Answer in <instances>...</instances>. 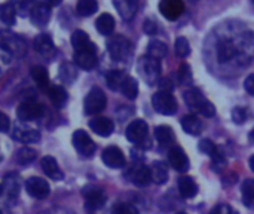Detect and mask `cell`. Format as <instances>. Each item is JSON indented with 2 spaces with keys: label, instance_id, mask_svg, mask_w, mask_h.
Returning a JSON list of instances; mask_svg holds the SVG:
<instances>
[{
  "label": "cell",
  "instance_id": "obj_20",
  "mask_svg": "<svg viewBox=\"0 0 254 214\" xmlns=\"http://www.w3.org/2000/svg\"><path fill=\"white\" fill-rule=\"evenodd\" d=\"M40 165H42L43 173L49 179H52V180H63L64 179V173L58 167V162H57V159L54 156H45V158H42Z\"/></svg>",
  "mask_w": 254,
  "mask_h": 214
},
{
  "label": "cell",
  "instance_id": "obj_37",
  "mask_svg": "<svg viewBox=\"0 0 254 214\" xmlns=\"http://www.w3.org/2000/svg\"><path fill=\"white\" fill-rule=\"evenodd\" d=\"M168 54V48L164 42L161 40H152L147 45V55L155 58V60H161Z\"/></svg>",
  "mask_w": 254,
  "mask_h": 214
},
{
  "label": "cell",
  "instance_id": "obj_41",
  "mask_svg": "<svg viewBox=\"0 0 254 214\" xmlns=\"http://www.w3.org/2000/svg\"><path fill=\"white\" fill-rule=\"evenodd\" d=\"M36 159V152L30 147H22L16 152V161L19 164H30Z\"/></svg>",
  "mask_w": 254,
  "mask_h": 214
},
{
  "label": "cell",
  "instance_id": "obj_4",
  "mask_svg": "<svg viewBox=\"0 0 254 214\" xmlns=\"http://www.w3.org/2000/svg\"><path fill=\"white\" fill-rule=\"evenodd\" d=\"M0 49L6 51L12 57H24L27 54L25 40L10 31H0Z\"/></svg>",
  "mask_w": 254,
  "mask_h": 214
},
{
  "label": "cell",
  "instance_id": "obj_38",
  "mask_svg": "<svg viewBox=\"0 0 254 214\" xmlns=\"http://www.w3.org/2000/svg\"><path fill=\"white\" fill-rule=\"evenodd\" d=\"M10 3L13 4L16 13L21 16H30L33 7L36 6V0H10Z\"/></svg>",
  "mask_w": 254,
  "mask_h": 214
},
{
  "label": "cell",
  "instance_id": "obj_13",
  "mask_svg": "<svg viewBox=\"0 0 254 214\" xmlns=\"http://www.w3.org/2000/svg\"><path fill=\"white\" fill-rule=\"evenodd\" d=\"M101 159L110 168H122L127 164V159H125L124 152L119 147H116V146L106 147L103 150V153H101Z\"/></svg>",
  "mask_w": 254,
  "mask_h": 214
},
{
  "label": "cell",
  "instance_id": "obj_51",
  "mask_svg": "<svg viewBox=\"0 0 254 214\" xmlns=\"http://www.w3.org/2000/svg\"><path fill=\"white\" fill-rule=\"evenodd\" d=\"M210 214H222V209H220V207H214V209L210 212Z\"/></svg>",
  "mask_w": 254,
  "mask_h": 214
},
{
  "label": "cell",
  "instance_id": "obj_17",
  "mask_svg": "<svg viewBox=\"0 0 254 214\" xmlns=\"http://www.w3.org/2000/svg\"><path fill=\"white\" fill-rule=\"evenodd\" d=\"M71 46L74 52L82 51H97V46L91 42L89 36L83 30H74L71 34Z\"/></svg>",
  "mask_w": 254,
  "mask_h": 214
},
{
  "label": "cell",
  "instance_id": "obj_28",
  "mask_svg": "<svg viewBox=\"0 0 254 214\" xmlns=\"http://www.w3.org/2000/svg\"><path fill=\"white\" fill-rule=\"evenodd\" d=\"M155 139L158 140L161 147H170L174 142V133L168 125H159L155 130Z\"/></svg>",
  "mask_w": 254,
  "mask_h": 214
},
{
  "label": "cell",
  "instance_id": "obj_54",
  "mask_svg": "<svg viewBox=\"0 0 254 214\" xmlns=\"http://www.w3.org/2000/svg\"><path fill=\"white\" fill-rule=\"evenodd\" d=\"M229 214H237V213H235V212H231V213H229Z\"/></svg>",
  "mask_w": 254,
  "mask_h": 214
},
{
  "label": "cell",
  "instance_id": "obj_7",
  "mask_svg": "<svg viewBox=\"0 0 254 214\" xmlns=\"http://www.w3.org/2000/svg\"><path fill=\"white\" fill-rule=\"evenodd\" d=\"M82 195L85 198V207L88 212H98L104 207L107 201V195L101 188L97 186H86L82 191Z\"/></svg>",
  "mask_w": 254,
  "mask_h": 214
},
{
  "label": "cell",
  "instance_id": "obj_16",
  "mask_svg": "<svg viewBox=\"0 0 254 214\" xmlns=\"http://www.w3.org/2000/svg\"><path fill=\"white\" fill-rule=\"evenodd\" d=\"M159 10L168 21H176L183 13L185 3L183 0H161Z\"/></svg>",
  "mask_w": 254,
  "mask_h": 214
},
{
  "label": "cell",
  "instance_id": "obj_8",
  "mask_svg": "<svg viewBox=\"0 0 254 214\" xmlns=\"http://www.w3.org/2000/svg\"><path fill=\"white\" fill-rule=\"evenodd\" d=\"M45 115V106L36 101H24L16 109V116L22 122H31L40 119Z\"/></svg>",
  "mask_w": 254,
  "mask_h": 214
},
{
  "label": "cell",
  "instance_id": "obj_24",
  "mask_svg": "<svg viewBox=\"0 0 254 214\" xmlns=\"http://www.w3.org/2000/svg\"><path fill=\"white\" fill-rule=\"evenodd\" d=\"M1 191L9 197V198H16L19 195V191H21V180H19V176L12 173V174H7L4 177V182L1 185Z\"/></svg>",
  "mask_w": 254,
  "mask_h": 214
},
{
  "label": "cell",
  "instance_id": "obj_11",
  "mask_svg": "<svg viewBox=\"0 0 254 214\" xmlns=\"http://www.w3.org/2000/svg\"><path fill=\"white\" fill-rule=\"evenodd\" d=\"M25 191L30 197L36 200H45L51 194V186L45 179L40 177H30L25 182Z\"/></svg>",
  "mask_w": 254,
  "mask_h": 214
},
{
  "label": "cell",
  "instance_id": "obj_26",
  "mask_svg": "<svg viewBox=\"0 0 254 214\" xmlns=\"http://www.w3.org/2000/svg\"><path fill=\"white\" fill-rule=\"evenodd\" d=\"M179 191H180V195L183 198L190 200L198 194V186H196V183H195V180L192 177L182 176L179 179Z\"/></svg>",
  "mask_w": 254,
  "mask_h": 214
},
{
  "label": "cell",
  "instance_id": "obj_5",
  "mask_svg": "<svg viewBox=\"0 0 254 214\" xmlns=\"http://www.w3.org/2000/svg\"><path fill=\"white\" fill-rule=\"evenodd\" d=\"M152 106L153 109L165 116H171L177 112V100L171 92L159 91L152 97Z\"/></svg>",
  "mask_w": 254,
  "mask_h": 214
},
{
  "label": "cell",
  "instance_id": "obj_2",
  "mask_svg": "<svg viewBox=\"0 0 254 214\" xmlns=\"http://www.w3.org/2000/svg\"><path fill=\"white\" fill-rule=\"evenodd\" d=\"M137 70L147 85H156L161 80V63L152 57H141L137 63Z\"/></svg>",
  "mask_w": 254,
  "mask_h": 214
},
{
  "label": "cell",
  "instance_id": "obj_40",
  "mask_svg": "<svg viewBox=\"0 0 254 214\" xmlns=\"http://www.w3.org/2000/svg\"><path fill=\"white\" fill-rule=\"evenodd\" d=\"M174 49H176V54H177L180 58H186V57L190 54L189 40H188L186 37H177L176 45H174Z\"/></svg>",
  "mask_w": 254,
  "mask_h": 214
},
{
  "label": "cell",
  "instance_id": "obj_42",
  "mask_svg": "<svg viewBox=\"0 0 254 214\" xmlns=\"http://www.w3.org/2000/svg\"><path fill=\"white\" fill-rule=\"evenodd\" d=\"M179 80L183 85H190L193 82L192 70H190V67L188 64H182L180 66V69H179Z\"/></svg>",
  "mask_w": 254,
  "mask_h": 214
},
{
  "label": "cell",
  "instance_id": "obj_35",
  "mask_svg": "<svg viewBox=\"0 0 254 214\" xmlns=\"http://www.w3.org/2000/svg\"><path fill=\"white\" fill-rule=\"evenodd\" d=\"M127 76L128 74H125L122 70H112L106 74V82L112 91H119Z\"/></svg>",
  "mask_w": 254,
  "mask_h": 214
},
{
  "label": "cell",
  "instance_id": "obj_34",
  "mask_svg": "<svg viewBox=\"0 0 254 214\" xmlns=\"http://www.w3.org/2000/svg\"><path fill=\"white\" fill-rule=\"evenodd\" d=\"M58 76L64 83H73L77 77V69L71 63H64L58 70Z\"/></svg>",
  "mask_w": 254,
  "mask_h": 214
},
{
  "label": "cell",
  "instance_id": "obj_47",
  "mask_svg": "<svg viewBox=\"0 0 254 214\" xmlns=\"http://www.w3.org/2000/svg\"><path fill=\"white\" fill-rule=\"evenodd\" d=\"M144 31L147 33V34H156V31H158V25H156V22L155 21H152V19H146L144 21Z\"/></svg>",
  "mask_w": 254,
  "mask_h": 214
},
{
  "label": "cell",
  "instance_id": "obj_49",
  "mask_svg": "<svg viewBox=\"0 0 254 214\" xmlns=\"http://www.w3.org/2000/svg\"><path fill=\"white\" fill-rule=\"evenodd\" d=\"M244 88H246V91H247L250 95H254V74L247 76V79H246V82H244Z\"/></svg>",
  "mask_w": 254,
  "mask_h": 214
},
{
  "label": "cell",
  "instance_id": "obj_18",
  "mask_svg": "<svg viewBox=\"0 0 254 214\" xmlns=\"http://www.w3.org/2000/svg\"><path fill=\"white\" fill-rule=\"evenodd\" d=\"M30 19L37 27H45L51 19V7L46 3H36L30 13Z\"/></svg>",
  "mask_w": 254,
  "mask_h": 214
},
{
  "label": "cell",
  "instance_id": "obj_29",
  "mask_svg": "<svg viewBox=\"0 0 254 214\" xmlns=\"http://www.w3.org/2000/svg\"><path fill=\"white\" fill-rule=\"evenodd\" d=\"M48 97L51 100V103L55 106V107H63L67 101V91L60 86V85H54V86H49L48 88Z\"/></svg>",
  "mask_w": 254,
  "mask_h": 214
},
{
  "label": "cell",
  "instance_id": "obj_23",
  "mask_svg": "<svg viewBox=\"0 0 254 214\" xmlns=\"http://www.w3.org/2000/svg\"><path fill=\"white\" fill-rule=\"evenodd\" d=\"M12 137L21 143H37L40 140V133L33 128H25L16 125L12 131Z\"/></svg>",
  "mask_w": 254,
  "mask_h": 214
},
{
  "label": "cell",
  "instance_id": "obj_33",
  "mask_svg": "<svg viewBox=\"0 0 254 214\" xmlns=\"http://www.w3.org/2000/svg\"><path fill=\"white\" fill-rule=\"evenodd\" d=\"M243 203L247 209H254V179H247L241 186Z\"/></svg>",
  "mask_w": 254,
  "mask_h": 214
},
{
  "label": "cell",
  "instance_id": "obj_48",
  "mask_svg": "<svg viewBox=\"0 0 254 214\" xmlns=\"http://www.w3.org/2000/svg\"><path fill=\"white\" fill-rule=\"evenodd\" d=\"M158 83H159V88H161V91L171 92V91L174 89V85H173V82H171L170 79H161Z\"/></svg>",
  "mask_w": 254,
  "mask_h": 214
},
{
  "label": "cell",
  "instance_id": "obj_31",
  "mask_svg": "<svg viewBox=\"0 0 254 214\" xmlns=\"http://www.w3.org/2000/svg\"><path fill=\"white\" fill-rule=\"evenodd\" d=\"M31 77L36 82V85L40 89H48L49 88V74L48 70L43 66H34L31 67Z\"/></svg>",
  "mask_w": 254,
  "mask_h": 214
},
{
  "label": "cell",
  "instance_id": "obj_45",
  "mask_svg": "<svg viewBox=\"0 0 254 214\" xmlns=\"http://www.w3.org/2000/svg\"><path fill=\"white\" fill-rule=\"evenodd\" d=\"M232 119L238 125L244 124L247 121V110H246V107H235L232 110Z\"/></svg>",
  "mask_w": 254,
  "mask_h": 214
},
{
  "label": "cell",
  "instance_id": "obj_15",
  "mask_svg": "<svg viewBox=\"0 0 254 214\" xmlns=\"http://www.w3.org/2000/svg\"><path fill=\"white\" fill-rule=\"evenodd\" d=\"M128 179L129 182H132L135 186L140 188H146L152 183V174H150V168L144 167V165H134L129 171H128Z\"/></svg>",
  "mask_w": 254,
  "mask_h": 214
},
{
  "label": "cell",
  "instance_id": "obj_58",
  "mask_svg": "<svg viewBox=\"0 0 254 214\" xmlns=\"http://www.w3.org/2000/svg\"><path fill=\"white\" fill-rule=\"evenodd\" d=\"M253 3H254V0H253Z\"/></svg>",
  "mask_w": 254,
  "mask_h": 214
},
{
  "label": "cell",
  "instance_id": "obj_55",
  "mask_svg": "<svg viewBox=\"0 0 254 214\" xmlns=\"http://www.w3.org/2000/svg\"><path fill=\"white\" fill-rule=\"evenodd\" d=\"M177 214H186V213H177Z\"/></svg>",
  "mask_w": 254,
  "mask_h": 214
},
{
  "label": "cell",
  "instance_id": "obj_14",
  "mask_svg": "<svg viewBox=\"0 0 254 214\" xmlns=\"http://www.w3.org/2000/svg\"><path fill=\"white\" fill-rule=\"evenodd\" d=\"M34 51L40 54L45 58H54L57 55V48L54 45V40L48 34H39L33 40Z\"/></svg>",
  "mask_w": 254,
  "mask_h": 214
},
{
  "label": "cell",
  "instance_id": "obj_27",
  "mask_svg": "<svg viewBox=\"0 0 254 214\" xmlns=\"http://www.w3.org/2000/svg\"><path fill=\"white\" fill-rule=\"evenodd\" d=\"M115 25H116V21L115 18L110 15V13H101L97 21H95V28L98 30V33H101L103 36H109L113 33L115 30Z\"/></svg>",
  "mask_w": 254,
  "mask_h": 214
},
{
  "label": "cell",
  "instance_id": "obj_1",
  "mask_svg": "<svg viewBox=\"0 0 254 214\" xmlns=\"http://www.w3.org/2000/svg\"><path fill=\"white\" fill-rule=\"evenodd\" d=\"M183 97H185L186 104H188L190 109H193V110H196L198 113H201L202 116L211 118V116L216 115V107H214V104H213L211 101H208L199 89L190 88V89H188V91L185 92Z\"/></svg>",
  "mask_w": 254,
  "mask_h": 214
},
{
  "label": "cell",
  "instance_id": "obj_9",
  "mask_svg": "<svg viewBox=\"0 0 254 214\" xmlns=\"http://www.w3.org/2000/svg\"><path fill=\"white\" fill-rule=\"evenodd\" d=\"M71 142H73V146L77 150V153H80L82 156L89 158V156H92L95 153L97 146H95V143L92 142V139L89 137L88 133H85L82 130L74 131V134L71 137Z\"/></svg>",
  "mask_w": 254,
  "mask_h": 214
},
{
  "label": "cell",
  "instance_id": "obj_56",
  "mask_svg": "<svg viewBox=\"0 0 254 214\" xmlns=\"http://www.w3.org/2000/svg\"><path fill=\"white\" fill-rule=\"evenodd\" d=\"M0 159H1V156H0Z\"/></svg>",
  "mask_w": 254,
  "mask_h": 214
},
{
  "label": "cell",
  "instance_id": "obj_12",
  "mask_svg": "<svg viewBox=\"0 0 254 214\" xmlns=\"http://www.w3.org/2000/svg\"><path fill=\"white\" fill-rule=\"evenodd\" d=\"M168 162L179 173H186L190 168V161H189L186 152L182 147H179V146H174V147L170 149V152H168Z\"/></svg>",
  "mask_w": 254,
  "mask_h": 214
},
{
  "label": "cell",
  "instance_id": "obj_30",
  "mask_svg": "<svg viewBox=\"0 0 254 214\" xmlns=\"http://www.w3.org/2000/svg\"><path fill=\"white\" fill-rule=\"evenodd\" d=\"M150 174H152V182H155L156 185H164L168 180V168L164 162H153V165L150 167Z\"/></svg>",
  "mask_w": 254,
  "mask_h": 214
},
{
  "label": "cell",
  "instance_id": "obj_25",
  "mask_svg": "<svg viewBox=\"0 0 254 214\" xmlns=\"http://www.w3.org/2000/svg\"><path fill=\"white\" fill-rule=\"evenodd\" d=\"M182 127L183 130L190 136H199L202 133V121L196 115H186L182 118Z\"/></svg>",
  "mask_w": 254,
  "mask_h": 214
},
{
  "label": "cell",
  "instance_id": "obj_22",
  "mask_svg": "<svg viewBox=\"0 0 254 214\" xmlns=\"http://www.w3.org/2000/svg\"><path fill=\"white\" fill-rule=\"evenodd\" d=\"M74 63L77 67L83 70H92L95 69L98 60H97V51H82L74 52Z\"/></svg>",
  "mask_w": 254,
  "mask_h": 214
},
{
  "label": "cell",
  "instance_id": "obj_46",
  "mask_svg": "<svg viewBox=\"0 0 254 214\" xmlns=\"http://www.w3.org/2000/svg\"><path fill=\"white\" fill-rule=\"evenodd\" d=\"M9 130H10V121L3 112H0V133H7Z\"/></svg>",
  "mask_w": 254,
  "mask_h": 214
},
{
  "label": "cell",
  "instance_id": "obj_52",
  "mask_svg": "<svg viewBox=\"0 0 254 214\" xmlns=\"http://www.w3.org/2000/svg\"><path fill=\"white\" fill-rule=\"evenodd\" d=\"M249 164H250V168H252V171L254 173V155L250 158V161H249Z\"/></svg>",
  "mask_w": 254,
  "mask_h": 214
},
{
  "label": "cell",
  "instance_id": "obj_10",
  "mask_svg": "<svg viewBox=\"0 0 254 214\" xmlns=\"http://www.w3.org/2000/svg\"><path fill=\"white\" fill-rule=\"evenodd\" d=\"M147 134H149V127H147V124H146L143 119H135V121H132V122L127 127V131H125L127 139H128L131 143H134V144H141L143 142H146Z\"/></svg>",
  "mask_w": 254,
  "mask_h": 214
},
{
  "label": "cell",
  "instance_id": "obj_21",
  "mask_svg": "<svg viewBox=\"0 0 254 214\" xmlns=\"http://www.w3.org/2000/svg\"><path fill=\"white\" fill-rule=\"evenodd\" d=\"M113 4L125 21H131L135 16L138 0H113Z\"/></svg>",
  "mask_w": 254,
  "mask_h": 214
},
{
  "label": "cell",
  "instance_id": "obj_39",
  "mask_svg": "<svg viewBox=\"0 0 254 214\" xmlns=\"http://www.w3.org/2000/svg\"><path fill=\"white\" fill-rule=\"evenodd\" d=\"M76 9L80 16H91L94 12H97L98 3L97 0H79Z\"/></svg>",
  "mask_w": 254,
  "mask_h": 214
},
{
  "label": "cell",
  "instance_id": "obj_32",
  "mask_svg": "<svg viewBox=\"0 0 254 214\" xmlns=\"http://www.w3.org/2000/svg\"><path fill=\"white\" fill-rule=\"evenodd\" d=\"M0 21L6 25H13L16 21V10L10 1L0 4Z\"/></svg>",
  "mask_w": 254,
  "mask_h": 214
},
{
  "label": "cell",
  "instance_id": "obj_43",
  "mask_svg": "<svg viewBox=\"0 0 254 214\" xmlns=\"http://www.w3.org/2000/svg\"><path fill=\"white\" fill-rule=\"evenodd\" d=\"M110 214H138V210H137L132 204L119 203V204H116V206L112 209V213Z\"/></svg>",
  "mask_w": 254,
  "mask_h": 214
},
{
  "label": "cell",
  "instance_id": "obj_44",
  "mask_svg": "<svg viewBox=\"0 0 254 214\" xmlns=\"http://www.w3.org/2000/svg\"><path fill=\"white\" fill-rule=\"evenodd\" d=\"M199 150L202 152V153H205V155H208V156H213L216 152H217V147H216V144L211 142V140H208V139H204V140H201V143H199Z\"/></svg>",
  "mask_w": 254,
  "mask_h": 214
},
{
  "label": "cell",
  "instance_id": "obj_57",
  "mask_svg": "<svg viewBox=\"0 0 254 214\" xmlns=\"http://www.w3.org/2000/svg\"><path fill=\"white\" fill-rule=\"evenodd\" d=\"M0 214H1V212H0Z\"/></svg>",
  "mask_w": 254,
  "mask_h": 214
},
{
  "label": "cell",
  "instance_id": "obj_19",
  "mask_svg": "<svg viewBox=\"0 0 254 214\" xmlns=\"http://www.w3.org/2000/svg\"><path fill=\"white\" fill-rule=\"evenodd\" d=\"M89 128L100 137H109L115 131V124L109 118H94L89 121Z\"/></svg>",
  "mask_w": 254,
  "mask_h": 214
},
{
  "label": "cell",
  "instance_id": "obj_36",
  "mask_svg": "<svg viewBox=\"0 0 254 214\" xmlns=\"http://www.w3.org/2000/svg\"><path fill=\"white\" fill-rule=\"evenodd\" d=\"M119 91H121L127 98H129V100H135V98H137V95H138V83H137V80H135L134 77L127 76Z\"/></svg>",
  "mask_w": 254,
  "mask_h": 214
},
{
  "label": "cell",
  "instance_id": "obj_53",
  "mask_svg": "<svg viewBox=\"0 0 254 214\" xmlns=\"http://www.w3.org/2000/svg\"><path fill=\"white\" fill-rule=\"evenodd\" d=\"M249 139H250V142H252V143H254V128H253V130H252V133H250Z\"/></svg>",
  "mask_w": 254,
  "mask_h": 214
},
{
  "label": "cell",
  "instance_id": "obj_6",
  "mask_svg": "<svg viewBox=\"0 0 254 214\" xmlns=\"http://www.w3.org/2000/svg\"><path fill=\"white\" fill-rule=\"evenodd\" d=\"M107 106V97L103 92V89L100 88H92L83 101V110L86 115H97L100 112H103Z\"/></svg>",
  "mask_w": 254,
  "mask_h": 214
},
{
  "label": "cell",
  "instance_id": "obj_3",
  "mask_svg": "<svg viewBox=\"0 0 254 214\" xmlns=\"http://www.w3.org/2000/svg\"><path fill=\"white\" fill-rule=\"evenodd\" d=\"M107 51L113 61H127L132 54V43L125 36L118 34L109 40Z\"/></svg>",
  "mask_w": 254,
  "mask_h": 214
},
{
  "label": "cell",
  "instance_id": "obj_50",
  "mask_svg": "<svg viewBox=\"0 0 254 214\" xmlns=\"http://www.w3.org/2000/svg\"><path fill=\"white\" fill-rule=\"evenodd\" d=\"M63 0H43V3H46L48 6H58Z\"/></svg>",
  "mask_w": 254,
  "mask_h": 214
}]
</instances>
